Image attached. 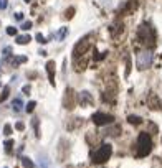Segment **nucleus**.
I'll return each instance as SVG.
<instances>
[{"label": "nucleus", "mask_w": 162, "mask_h": 168, "mask_svg": "<svg viewBox=\"0 0 162 168\" xmlns=\"http://www.w3.org/2000/svg\"><path fill=\"white\" fill-rule=\"evenodd\" d=\"M111 153H113V147L109 145V143H103V145L93 153V163H98V165H101V163L108 162L109 157H111Z\"/></svg>", "instance_id": "3"}, {"label": "nucleus", "mask_w": 162, "mask_h": 168, "mask_svg": "<svg viewBox=\"0 0 162 168\" xmlns=\"http://www.w3.org/2000/svg\"><path fill=\"white\" fill-rule=\"evenodd\" d=\"M33 129H35V135L40 138V130H38V119H33Z\"/></svg>", "instance_id": "23"}, {"label": "nucleus", "mask_w": 162, "mask_h": 168, "mask_svg": "<svg viewBox=\"0 0 162 168\" xmlns=\"http://www.w3.org/2000/svg\"><path fill=\"white\" fill-rule=\"evenodd\" d=\"M117 132H121V127H114V129H109V130L106 133H109V135H113V137H116L117 135Z\"/></svg>", "instance_id": "20"}, {"label": "nucleus", "mask_w": 162, "mask_h": 168, "mask_svg": "<svg viewBox=\"0 0 162 168\" xmlns=\"http://www.w3.org/2000/svg\"><path fill=\"white\" fill-rule=\"evenodd\" d=\"M149 105H151V109H162V102L159 100V97H157L156 94H151V97H149Z\"/></svg>", "instance_id": "10"}, {"label": "nucleus", "mask_w": 162, "mask_h": 168, "mask_svg": "<svg viewBox=\"0 0 162 168\" xmlns=\"http://www.w3.org/2000/svg\"><path fill=\"white\" fill-rule=\"evenodd\" d=\"M15 129H17V130H23V129H25V124H23V122H17Z\"/></svg>", "instance_id": "29"}, {"label": "nucleus", "mask_w": 162, "mask_h": 168, "mask_svg": "<svg viewBox=\"0 0 162 168\" xmlns=\"http://www.w3.org/2000/svg\"><path fill=\"white\" fill-rule=\"evenodd\" d=\"M30 28H32V22H23V23H22V30L28 31Z\"/></svg>", "instance_id": "26"}, {"label": "nucleus", "mask_w": 162, "mask_h": 168, "mask_svg": "<svg viewBox=\"0 0 162 168\" xmlns=\"http://www.w3.org/2000/svg\"><path fill=\"white\" fill-rule=\"evenodd\" d=\"M13 143H15V142H13L12 138H8V140H5V142H3V147H5V150H7L8 153L12 152V147H13Z\"/></svg>", "instance_id": "17"}, {"label": "nucleus", "mask_w": 162, "mask_h": 168, "mask_svg": "<svg viewBox=\"0 0 162 168\" xmlns=\"http://www.w3.org/2000/svg\"><path fill=\"white\" fill-rule=\"evenodd\" d=\"M126 76H129V73H131V58L129 56H127V59H126Z\"/></svg>", "instance_id": "27"}, {"label": "nucleus", "mask_w": 162, "mask_h": 168, "mask_svg": "<svg viewBox=\"0 0 162 168\" xmlns=\"http://www.w3.org/2000/svg\"><path fill=\"white\" fill-rule=\"evenodd\" d=\"M8 94H10V88H8V86H5V88H3V91H2V94H0V102H3V100H7Z\"/></svg>", "instance_id": "16"}, {"label": "nucleus", "mask_w": 162, "mask_h": 168, "mask_svg": "<svg viewBox=\"0 0 162 168\" xmlns=\"http://www.w3.org/2000/svg\"><path fill=\"white\" fill-rule=\"evenodd\" d=\"M152 64V53L151 51H142L137 55V69H147Z\"/></svg>", "instance_id": "5"}, {"label": "nucleus", "mask_w": 162, "mask_h": 168, "mask_svg": "<svg viewBox=\"0 0 162 168\" xmlns=\"http://www.w3.org/2000/svg\"><path fill=\"white\" fill-rule=\"evenodd\" d=\"M7 35L15 36V35H17V28H15V27H7Z\"/></svg>", "instance_id": "21"}, {"label": "nucleus", "mask_w": 162, "mask_h": 168, "mask_svg": "<svg viewBox=\"0 0 162 168\" xmlns=\"http://www.w3.org/2000/svg\"><path fill=\"white\" fill-rule=\"evenodd\" d=\"M152 150V138L147 132L139 133V138H137V157H147Z\"/></svg>", "instance_id": "2"}, {"label": "nucleus", "mask_w": 162, "mask_h": 168, "mask_svg": "<svg viewBox=\"0 0 162 168\" xmlns=\"http://www.w3.org/2000/svg\"><path fill=\"white\" fill-rule=\"evenodd\" d=\"M32 41V36L30 35H20V36H17V43L18 45H27V43H30Z\"/></svg>", "instance_id": "11"}, {"label": "nucleus", "mask_w": 162, "mask_h": 168, "mask_svg": "<svg viewBox=\"0 0 162 168\" xmlns=\"http://www.w3.org/2000/svg\"><path fill=\"white\" fill-rule=\"evenodd\" d=\"M3 135H7V137H8V135H12V127L8 125V124H7L5 127H3Z\"/></svg>", "instance_id": "25"}, {"label": "nucleus", "mask_w": 162, "mask_h": 168, "mask_svg": "<svg viewBox=\"0 0 162 168\" xmlns=\"http://www.w3.org/2000/svg\"><path fill=\"white\" fill-rule=\"evenodd\" d=\"M78 99H79L81 105H88V104H91V102H93V97H91V94H89V92H86V91H83V92H79Z\"/></svg>", "instance_id": "9"}, {"label": "nucleus", "mask_w": 162, "mask_h": 168, "mask_svg": "<svg viewBox=\"0 0 162 168\" xmlns=\"http://www.w3.org/2000/svg\"><path fill=\"white\" fill-rule=\"evenodd\" d=\"M35 105H36V102H35V100H30V102H28V104L25 105V110H27V112H33Z\"/></svg>", "instance_id": "19"}, {"label": "nucleus", "mask_w": 162, "mask_h": 168, "mask_svg": "<svg viewBox=\"0 0 162 168\" xmlns=\"http://www.w3.org/2000/svg\"><path fill=\"white\" fill-rule=\"evenodd\" d=\"M13 17H15L17 20H23V13H20V12H18V13H15Z\"/></svg>", "instance_id": "30"}, {"label": "nucleus", "mask_w": 162, "mask_h": 168, "mask_svg": "<svg viewBox=\"0 0 162 168\" xmlns=\"http://www.w3.org/2000/svg\"><path fill=\"white\" fill-rule=\"evenodd\" d=\"M66 33H68V28H65V27H61L60 28V31L58 33H56V40H58V41H63L65 40V36H66Z\"/></svg>", "instance_id": "12"}, {"label": "nucleus", "mask_w": 162, "mask_h": 168, "mask_svg": "<svg viewBox=\"0 0 162 168\" xmlns=\"http://www.w3.org/2000/svg\"><path fill=\"white\" fill-rule=\"evenodd\" d=\"M12 105H13V110H15V112H18V110L22 109V105H23V102H22V99H20V97H17V99H13V102H12Z\"/></svg>", "instance_id": "14"}, {"label": "nucleus", "mask_w": 162, "mask_h": 168, "mask_svg": "<svg viewBox=\"0 0 162 168\" xmlns=\"http://www.w3.org/2000/svg\"><path fill=\"white\" fill-rule=\"evenodd\" d=\"M137 38H139V41L144 46L152 48L156 45V31L149 23H144V25L139 27V30H137Z\"/></svg>", "instance_id": "1"}, {"label": "nucleus", "mask_w": 162, "mask_h": 168, "mask_svg": "<svg viewBox=\"0 0 162 168\" xmlns=\"http://www.w3.org/2000/svg\"><path fill=\"white\" fill-rule=\"evenodd\" d=\"M22 165L25 166V168H33V166H35V163H33L28 157H23L22 158Z\"/></svg>", "instance_id": "15"}, {"label": "nucleus", "mask_w": 162, "mask_h": 168, "mask_svg": "<svg viewBox=\"0 0 162 168\" xmlns=\"http://www.w3.org/2000/svg\"><path fill=\"white\" fill-rule=\"evenodd\" d=\"M127 122L132 124V125H139V124H142V119L139 116H129L127 117Z\"/></svg>", "instance_id": "13"}, {"label": "nucleus", "mask_w": 162, "mask_h": 168, "mask_svg": "<svg viewBox=\"0 0 162 168\" xmlns=\"http://www.w3.org/2000/svg\"><path fill=\"white\" fill-rule=\"evenodd\" d=\"M91 35L89 36H84L83 40H79L78 43H76V46H75V50H73V58L75 59H78L79 56H84L86 55V51H88V48L91 46Z\"/></svg>", "instance_id": "4"}, {"label": "nucleus", "mask_w": 162, "mask_h": 168, "mask_svg": "<svg viewBox=\"0 0 162 168\" xmlns=\"http://www.w3.org/2000/svg\"><path fill=\"white\" fill-rule=\"evenodd\" d=\"M75 105H76V94H75V91L71 89V88H68V89L65 91L63 107L68 109V110H71V109H75Z\"/></svg>", "instance_id": "7"}, {"label": "nucleus", "mask_w": 162, "mask_h": 168, "mask_svg": "<svg viewBox=\"0 0 162 168\" xmlns=\"http://www.w3.org/2000/svg\"><path fill=\"white\" fill-rule=\"evenodd\" d=\"M8 5V0H0V10H5Z\"/></svg>", "instance_id": "28"}, {"label": "nucleus", "mask_w": 162, "mask_h": 168, "mask_svg": "<svg viewBox=\"0 0 162 168\" xmlns=\"http://www.w3.org/2000/svg\"><path fill=\"white\" fill-rule=\"evenodd\" d=\"M73 13H75V8L73 7L68 8V10L65 12V18H68V20H70V18H73Z\"/></svg>", "instance_id": "22"}, {"label": "nucleus", "mask_w": 162, "mask_h": 168, "mask_svg": "<svg viewBox=\"0 0 162 168\" xmlns=\"http://www.w3.org/2000/svg\"><path fill=\"white\" fill-rule=\"evenodd\" d=\"M3 168H7V166H3Z\"/></svg>", "instance_id": "33"}, {"label": "nucleus", "mask_w": 162, "mask_h": 168, "mask_svg": "<svg viewBox=\"0 0 162 168\" xmlns=\"http://www.w3.org/2000/svg\"><path fill=\"white\" fill-rule=\"evenodd\" d=\"M35 38H36V41H38V43H41V45H45V43H46V38H45L43 35H41V33H38V35H36Z\"/></svg>", "instance_id": "24"}, {"label": "nucleus", "mask_w": 162, "mask_h": 168, "mask_svg": "<svg viewBox=\"0 0 162 168\" xmlns=\"http://www.w3.org/2000/svg\"><path fill=\"white\" fill-rule=\"evenodd\" d=\"M25 2H32V0H25Z\"/></svg>", "instance_id": "32"}, {"label": "nucleus", "mask_w": 162, "mask_h": 168, "mask_svg": "<svg viewBox=\"0 0 162 168\" xmlns=\"http://www.w3.org/2000/svg\"><path fill=\"white\" fill-rule=\"evenodd\" d=\"M25 61H27V56H18V58H13V59H12V63L17 66V64H22V63H25Z\"/></svg>", "instance_id": "18"}, {"label": "nucleus", "mask_w": 162, "mask_h": 168, "mask_svg": "<svg viewBox=\"0 0 162 168\" xmlns=\"http://www.w3.org/2000/svg\"><path fill=\"white\" fill-rule=\"evenodd\" d=\"M55 61H48L46 63V73H48V79H50V84L55 86Z\"/></svg>", "instance_id": "8"}, {"label": "nucleus", "mask_w": 162, "mask_h": 168, "mask_svg": "<svg viewBox=\"0 0 162 168\" xmlns=\"http://www.w3.org/2000/svg\"><path fill=\"white\" fill-rule=\"evenodd\" d=\"M23 92H25V94H30V86H23Z\"/></svg>", "instance_id": "31"}, {"label": "nucleus", "mask_w": 162, "mask_h": 168, "mask_svg": "<svg viewBox=\"0 0 162 168\" xmlns=\"http://www.w3.org/2000/svg\"><path fill=\"white\" fill-rule=\"evenodd\" d=\"M91 121L94 122V125H109V124L114 122V117L111 116V114H104V112H96L93 114Z\"/></svg>", "instance_id": "6"}]
</instances>
